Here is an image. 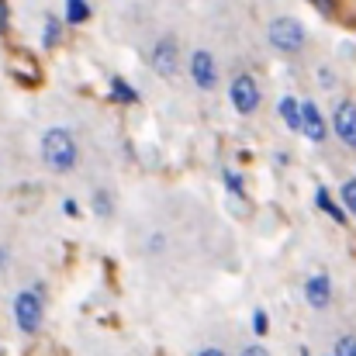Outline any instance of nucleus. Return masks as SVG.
Returning <instances> with one entry per match:
<instances>
[{"mask_svg":"<svg viewBox=\"0 0 356 356\" xmlns=\"http://www.w3.org/2000/svg\"><path fill=\"white\" fill-rule=\"evenodd\" d=\"M305 298H308V305L312 308H329V301H332V280L325 277V273H315L308 284H305Z\"/></svg>","mask_w":356,"mask_h":356,"instance_id":"0eeeda50","label":"nucleus"},{"mask_svg":"<svg viewBox=\"0 0 356 356\" xmlns=\"http://www.w3.org/2000/svg\"><path fill=\"white\" fill-rule=\"evenodd\" d=\"M332 128H336V135L343 138V145L356 149V104L353 101H339V104H336Z\"/></svg>","mask_w":356,"mask_h":356,"instance_id":"39448f33","label":"nucleus"},{"mask_svg":"<svg viewBox=\"0 0 356 356\" xmlns=\"http://www.w3.org/2000/svg\"><path fill=\"white\" fill-rule=\"evenodd\" d=\"M87 17H90L87 0H66V21H70V24H83Z\"/></svg>","mask_w":356,"mask_h":356,"instance_id":"9b49d317","label":"nucleus"},{"mask_svg":"<svg viewBox=\"0 0 356 356\" xmlns=\"http://www.w3.org/2000/svg\"><path fill=\"white\" fill-rule=\"evenodd\" d=\"M252 329H256L259 336L266 332V315H263V312H256V315H252Z\"/></svg>","mask_w":356,"mask_h":356,"instance_id":"6ab92c4d","label":"nucleus"},{"mask_svg":"<svg viewBox=\"0 0 356 356\" xmlns=\"http://www.w3.org/2000/svg\"><path fill=\"white\" fill-rule=\"evenodd\" d=\"M301 131L312 138V142H322L325 138V118L318 115V108L312 104V101H301Z\"/></svg>","mask_w":356,"mask_h":356,"instance_id":"6e6552de","label":"nucleus"},{"mask_svg":"<svg viewBox=\"0 0 356 356\" xmlns=\"http://www.w3.org/2000/svg\"><path fill=\"white\" fill-rule=\"evenodd\" d=\"M343 204L356 215V180H346V184H343Z\"/></svg>","mask_w":356,"mask_h":356,"instance_id":"2eb2a0df","label":"nucleus"},{"mask_svg":"<svg viewBox=\"0 0 356 356\" xmlns=\"http://www.w3.org/2000/svg\"><path fill=\"white\" fill-rule=\"evenodd\" d=\"M0 31H7V0H0Z\"/></svg>","mask_w":356,"mask_h":356,"instance_id":"4be33fe9","label":"nucleus"},{"mask_svg":"<svg viewBox=\"0 0 356 356\" xmlns=\"http://www.w3.org/2000/svg\"><path fill=\"white\" fill-rule=\"evenodd\" d=\"M336 356H356V336H343L336 346Z\"/></svg>","mask_w":356,"mask_h":356,"instance_id":"dca6fc26","label":"nucleus"},{"mask_svg":"<svg viewBox=\"0 0 356 356\" xmlns=\"http://www.w3.org/2000/svg\"><path fill=\"white\" fill-rule=\"evenodd\" d=\"M42 159L52 170H59V173L73 170L76 166V142H73V135L66 128H49L42 135Z\"/></svg>","mask_w":356,"mask_h":356,"instance_id":"f257e3e1","label":"nucleus"},{"mask_svg":"<svg viewBox=\"0 0 356 356\" xmlns=\"http://www.w3.org/2000/svg\"><path fill=\"white\" fill-rule=\"evenodd\" d=\"M280 115L287 121V128L301 131V104H298L294 97H284V101H280Z\"/></svg>","mask_w":356,"mask_h":356,"instance_id":"9d476101","label":"nucleus"},{"mask_svg":"<svg viewBox=\"0 0 356 356\" xmlns=\"http://www.w3.org/2000/svg\"><path fill=\"white\" fill-rule=\"evenodd\" d=\"M315 201H318V208H322V211H329L339 225L346 222V211H343V208H336V201H332V194H329V191H318V194H315Z\"/></svg>","mask_w":356,"mask_h":356,"instance_id":"f8f14e48","label":"nucleus"},{"mask_svg":"<svg viewBox=\"0 0 356 356\" xmlns=\"http://www.w3.org/2000/svg\"><path fill=\"white\" fill-rule=\"evenodd\" d=\"M197 356H225V353H222V350H215V346H208V350H201Z\"/></svg>","mask_w":356,"mask_h":356,"instance_id":"5701e85b","label":"nucleus"},{"mask_svg":"<svg viewBox=\"0 0 356 356\" xmlns=\"http://www.w3.org/2000/svg\"><path fill=\"white\" fill-rule=\"evenodd\" d=\"M238 356H270V353H266V350H263L259 343H252V346H245V350H242Z\"/></svg>","mask_w":356,"mask_h":356,"instance_id":"aec40b11","label":"nucleus"},{"mask_svg":"<svg viewBox=\"0 0 356 356\" xmlns=\"http://www.w3.org/2000/svg\"><path fill=\"white\" fill-rule=\"evenodd\" d=\"M111 90H115V97H118V101H138V90H135V87H128V83L118 80V76L111 80Z\"/></svg>","mask_w":356,"mask_h":356,"instance_id":"4468645a","label":"nucleus"},{"mask_svg":"<svg viewBox=\"0 0 356 356\" xmlns=\"http://www.w3.org/2000/svg\"><path fill=\"white\" fill-rule=\"evenodd\" d=\"M225 184H229V191H232V194H238V191H242V177H238V173H232V170L225 173Z\"/></svg>","mask_w":356,"mask_h":356,"instance_id":"a211bd4d","label":"nucleus"},{"mask_svg":"<svg viewBox=\"0 0 356 356\" xmlns=\"http://www.w3.org/2000/svg\"><path fill=\"white\" fill-rule=\"evenodd\" d=\"M59 31H63L59 17H52V14H49V21H45V31H42V42H45V45H56V42H59Z\"/></svg>","mask_w":356,"mask_h":356,"instance_id":"ddd939ff","label":"nucleus"},{"mask_svg":"<svg viewBox=\"0 0 356 356\" xmlns=\"http://www.w3.org/2000/svg\"><path fill=\"white\" fill-rule=\"evenodd\" d=\"M312 3H315V7H322V10H329V7H332V0H312Z\"/></svg>","mask_w":356,"mask_h":356,"instance_id":"b1692460","label":"nucleus"},{"mask_svg":"<svg viewBox=\"0 0 356 356\" xmlns=\"http://www.w3.org/2000/svg\"><path fill=\"white\" fill-rule=\"evenodd\" d=\"M266 38H270V45L277 52H298L305 45V28L294 17H277V21H270Z\"/></svg>","mask_w":356,"mask_h":356,"instance_id":"7ed1b4c3","label":"nucleus"},{"mask_svg":"<svg viewBox=\"0 0 356 356\" xmlns=\"http://www.w3.org/2000/svg\"><path fill=\"white\" fill-rule=\"evenodd\" d=\"M94 211H97V215H111V197H108V194H97V197H94Z\"/></svg>","mask_w":356,"mask_h":356,"instance_id":"f3484780","label":"nucleus"},{"mask_svg":"<svg viewBox=\"0 0 356 356\" xmlns=\"http://www.w3.org/2000/svg\"><path fill=\"white\" fill-rule=\"evenodd\" d=\"M318 80H322V83H325V87H332V83H336V76H332V73H329V70H325V66H322V70H318Z\"/></svg>","mask_w":356,"mask_h":356,"instance_id":"412c9836","label":"nucleus"},{"mask_svg":"<svg viewBox=\"0 0 356 356\" xmlns=\"http://www.w3.org/2000/svg\"><path fill=\"white\" fill-rule=\"evenodd\" d=\"M42 318H45V294H42V287L35 284V287L17 291V298H14V322H17V329L24 336H35L42 329Z\"/></svg>","mask_w":356,"mask_h":356,"instance_id":"f03ea898","label":"nucleus"},{"mask_svg":"<svg viewBox=\"0 0 356 356\" xmlns=\"http://www.w3.org/2000/svg\"><path fill=\"white\" fill-rule=\"evenodd\" d=\"M152 66H156L163 76H173V73H177V42H173V38L156 42V49H152Z\"/></svg>","mask_w":356,"mask_h":356,"instance_id":"1a4fd4ad","label":"nucleus"},{"mask_svg":"<svg viewBox=\"0 0 356 356\" xmlns=\"http://www.w3.org/2000/svg\"><path fill=\"white\" fill-rule=\"evenodd\" d=\"M229 97H232V108H236L238 115H252L259 108V87H256V80L249 73H238L236 80H232Z\"/></svg>","mask_w":356,"mask_h":356,"instance_id":"20e7f679","label":"nucleus"},{"mask_svg":"<svg viewBox=\"0 0 356 356\" xmlns=\"http://www.w3.org/2000/svg\"><path fill=\"white\" fill-rule=\"evenodd\" d=\"M191 76H194V83L201 87V90H215V83H218V66H215V56L211 52H194L191 56Z\"/></svg>","mask_w":356,"mask_h":356,"instance_id":"423d86ee","label":"nucleus"}]
</instances>
